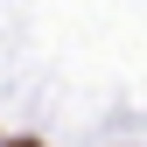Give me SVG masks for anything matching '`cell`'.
Listing matches in <instances>:
<instances>
[{"instance_id": "obj_1", "label": "cell", "mask_w": 147, "mask_h": 147, "mask_svg": "<svg viewBox=\"0 0 147 147\" xmlns=\"http://www.w3.org/2000/svg\"><path fill=\"white\" fill-rule=\"evenodd\" d=\"M7 147H42V140H7Z\"/></svg>"}]
</instances>
